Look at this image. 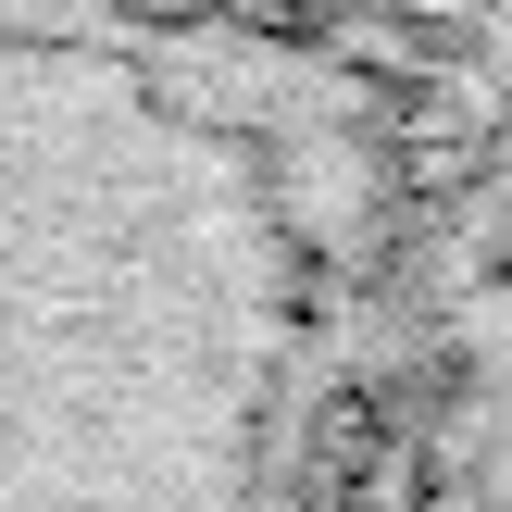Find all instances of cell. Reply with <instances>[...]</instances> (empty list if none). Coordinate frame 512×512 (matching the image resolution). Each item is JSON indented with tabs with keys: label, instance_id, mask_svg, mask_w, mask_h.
I'll return each mask as SVG.
<instances>
[{
	"label": "cell",
	"instance_id": "cell-1",
	"mask_svg": "<svg viewBox=\"0 0 512 512\" xmlns=\"http://www.w3.org/2000/svg\"><path fill=\"white\" fill-rule=\"evenodd\" d=\"M338 238V75L150 0H0V512H300Z\"/></svg>",
	"mask_w": 512,
	"mask_h": 512
},
{
	"label": "cell",
	"instance_id": "cell-2",
	"mask_svg": "<svg viewBox=\"0 0 512 512\" xmlns=\"http://www.w3.org/2000/svg\"><path fill=\"white\" fill-rule=\"evenodd\" d=\"M438 512H512V313H500V350H488V388H475V413H463Z\"/></svg>",
	"mask_w": 512,
	"mask_h": 512
}]
</instances>
